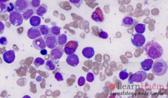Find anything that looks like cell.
I'll use <instances>...</instances> for the list:
<instances>
[{"mask_svg": "<svg viewBox=\"0 0 168 98\" xmlns=\"http://www.w3.org/2000/svg\"><path fill=\"white\" fill-rule=\"evenodd\" d=\"M66 62L70 65L73 67H75L80 63L78 56L75 54L69 55L66 60Z\"/></svg>", "mask_w": 168, "mask_h": 98, "instance_id": "14", "label": "cell"}, {"mask_svg": "<svg viewBox=\"0 0 168 98\" xmlns=\"http://www.w3.org/2000/svg\"><path fill=\"white\" fill-rule=\"evenodd\" d=\"M153 63V61L152 59H148L141 62V65L143 70L147 71L150 70L151 68Z\"/></svg>", "mask_w": 168, "mask_h": 98, "instance_id": "18", "label": "cell"}, {"mask_svg": "<svg viewBox=\"0 0 168 98\" xmlns=\"http://www.w3.org/2000/svg\"><path fill=\"white\" fill-rule=\"evenodd\" d=\"M8 42L7 38L5 36H2L0 37V44L2 45L5 46Z\"/></svg>", "mask_w": 168, "mask_h": 98, "instance_id": "34", "label": "cell"}, {"mask_svg": "<svg viewBox=\"0 0 168 98\" xmlns=\"http://www.w3.org/2000/svg\"><path fill=\"white\" fill-rule=\"evenodd\" d=\"M44 38L46 46L50 49H53L58 45V41L56 36L51 33L48 34L44 36Z\"/></svg>", "mask_w": 168, "mask_h": 98, "instance_id": "8", "label": "cell"}, {"mask_svg": "<svg viewBox=\"0 0 168 98\" xmlns=\"http://www.w3.org/2000/svg\"><path fill=\"white\" fill-rule=\"evenodd\" d=\"M69 1L78 9L83 2V0H69Z\"/></svg>", "mask_w": 168, "mask_h": 98, "instance_id": "29", "label": "cell"}, {"mask_svg": "<svg viewBox=\"0 0 168 98\" xmlns=\"http://www.w3.org/2000/svg\"><path fill=\"white\" fill-rule=\"evenodd\" d=\"M47 5L43 3L40 5L36 9V14L42 17L47 13Z\"/></svg>", "mask_w": 168, "mask_h": 98, "instance_id": "20", "label": "cell"}, {"mask_svg": "<svg viewBox=\"0 0 168 98\" xmlns=\"http://www.w3.org/2000/svg\"><path fill=\"white\" fill-rule=\"evenodd\" d=\"M7 12L10 13V12L13 11L14 9V5L13 3L12 2L7 3Z\"/></svg>", "mask_w": 168, "mask_h": 98, "instance_id": "32", "label": "cell"}, {"mask_svg": "<svg viewBox=\"0 0 168 98\" xmlns=\"http://www.w3.org/2000/svg\"><path fill=\"white\" fill-rule=\"evenodd\" d=\"M3 58L4 60L7 64L13 63L15 58V51L13 50H6L3 55Z\"/></svg>", "mask_w": 168, "mask_h": 98, "instance_id": "12", "label": "cell"}, {"mask_svg": "<svg viewBox=\"0 0 168 98\" xmlns=\"http://www.w3.org/2000/svg\"><path fill=\"white\" fill-rule=\"evenodd\" d=\"M57 38L58 46L61 48L63 47L67 43V35L64 34H60Z\"/></svg>", "mask_w": 168, "mask_h": 98, "instance_id": "19", "label": "cell"}, {"mask_svg": "<svg viewBox=\"0 0 168 98\" xmlns=\"http://www.w3.org/2000/svg\"><path fill=\"white\" fill-rule=\"evenodd\" d=\"M7 3H0V15L5 14L7 12Z\"/></svg>", "mask_w": 168, "mask_h": 98, "instance_id": "27", "label": "cell"}, {"mask_svg": "<svg viewBox=\"0 0 168 98\" xmlns=\"http://www.w3.org/2000/svg\"><path fill=\"white\" fill-rule=\"evenodd\" d=\"M78 42L76 41H70L65 45L64 51L65 53L69 55L74 53L78 47Z\"/></svg>", "mask_w": 168, "mask_h": 98, "instance_id": "9", "label": "cell"}, {"mask_svg": "<svg viewBox=\"0 0 168 98\" xmlns=\"http://www.w3.org/2000/svg\"><path fill=\"white\" fill-rule=\"evenodd\" d=\"M61 28L58 26H54L50 28V33L56 36H58L60 34Z\"/></svg>", "mask_w": 168, "mask_h": 98, "instance_id": "25", "label": "cell"}, {"mask_svg": "<svg viewBox=\"0 0 168 98\" xmlns=\"http://www.w3.org/2000/svg\"><path fill=\"white\" fill-rule=\"evenodd\" d=\"M9 1L10 0H0V3H5Z\"/></svg>", "mask_w": 168, "mask_h": 98, "instance_id": "39", "label": "cell"}, {"mask_svg": "<svg viewBox=\"0 0 168 98\" xmlns=\"http://www.w3.org/2000/svg\"><path fill=\"white\" fill-rule=\"evenodd\" d=\"M33 45L34 48L38 50H42L46 47L44 38L41 36L34 39L33 42Z\"/></svg>", "mask_w": 168, "mask_h": 98, "instance_id": "10", "label": "cell"}, {"mask_svg": "<svg viewBox=\"0 0 168 98\" xmlns=\"http://www.w3.org/2000/svg\"><path fill=\"white\" fill-rule=\"evenodd\" d=\"M40 53L43 56L46 55L47 54V51L45 49H43L41 50Z\"/></svg>", "mask_w": 168, "mask_h": 98, "instance_id": "38", "label": "cell"}, {"mask_svg": "<svg viewBox=\"0 0 168 98\" xmlns=\"http://www.w3.org/2000/svg\"><path fill=\"white\" fill-rule=\"evenodd\" d=\"M91 17L94 21L97 22H103L104 20L103 12L99 7L97 8L93 12Z\"/></svg>", "mask_w": 168, "mask_h": 98, "instance_id": "11", "label": "cell"}, {"mask_svg": "<svg viewBox=\"0 0 168 98\" xmlns=\"http://www.w3.org/2000/svg\"><path fill=\"white\" fill-rule=\"evenodd\" d=\"M99 35L101 38L103 39H107L108 37V35L107 33L104 31L101 32Z\"/></svg>", "mask_w": 168, "mask_h": 98, "instance_id": "36", "label": "cell"}, {"mask_svg": "<svg viewBox=\"0 0 168 98\" xmlns=\"http://www.w3.org/2000/svg\"><path fill=\"white\" fill-rule=\"evenodd\" d=\"M40 31L42 35H46L50 34V28L46 25H42L39 27Z\"/></svg>", "mask_w": 168, "mask_h": 98, "instance_id": "23", "label": "cell"}, {"mask_svg": "<svg viewBox=\"0 0 168 98\" xmlns=\"http://www.w3.org/2000/svg\"><path fill=\"white\" fill-rule=\"evenodd\" d=\"M131 42L135 46L141 47L146 42L145 37L141 34H132L131 38Z\"/></svg>", "mask_w": 168, "mask_h": 98, "instance_id": "7", "label": "cell"}, {"mask_svg": "<svg viewBox=\"0 0 168 98\" xmlns=\"http://www.w3.org/2000/svg\"><path fill=\"white\" fill-rule=\"evenodd\" d=\"M9 19L11 23L16 27L22 25L23 22V18L22 14L15 11L11 12Z\"/></svg>", "mask_w": 168, "mask_h": 98, "instance_id": "4", "label": "cell"}, {"mask_svg": "<svg viewBox=\"0 0 168 98\" xmlns=\"http://www.w3.org/2000/svg\"><path fill=\"white\" fill-rule=\"evenodd\" d=\"M85 79L84 77L83 76L80 77L78 80L77 83L79 86H83L85 83Z\"/></svg>", "mask_w": 168, "mask_h": 98, "instance_id": "33", "label": "cell"}, {"mask_svg": "<svg viewBox=\"0 0 168 98\" xmlns=\"http://www.w3.org/2000/svg\"><path fill=\"white\" fill-rule=\"evenodd\" d=\"M82 53L85 58L88 59L91 58L95 55L94 49L91 47H87L84 48Z\"/></svg>", "mask_w": 168, "mask_h": 98, "instance_id": "17", "label": "cell"}, {"mask_svg": "<svg viewBox=\"0 0 168 98\" xmlns=\"http://www.w3.org/2000/svg\"><path fill=\"white\" fill-rule=\"evenodd\" d=\"M56 63L52 60H49L46 63V67L49 71H54L56 68Z\"/></svg>", "mask_w": 168, "mask_h": 98, "instance_id": "24", "label": "cell"}, {"mask_svg": "<svg viewBox=\"0 0 168 98\" xmlns=\"http://www.w3.org/2000/svg\"><path fill=\"white\" fill-rule=\"evenodd\" d=\"M136 22V20L132 16H126L123 18L121 26H123L125 27H132Z\"/></svg>", "mask_w": 168, "mask_h": 98, "instance_id": "15", "label": "cell"}, {"mask_svg": "<svg viewBox=\"0 0 168 98\" xmlns=\"http://www.w3.org/2000/svg\"><path fill=\"white\" fill-rule=\"evenodd\" d=\"M64 52V50L62 48L59 46L56 47L53 49L50 52V59L56 64L58 63L59 60L62 57Z\"/></svg>", "mask_w": 168, "mask_h": 98, "instance_id": "6", "label": "cell"}, {"mask_svg": "<svg viewBox=\"0 0 168 98\" xmlns=\"http://www.w3.org/2000/svg\"><path fill=\"white\" fill-rule=\"evenodd\" d=\"M87 80L89 82H92L94 80V76L93 73L91 72L88 73L87 76Z\"/></svg>", "mask_w": 168, "mask_h": 98, "instance_id": "31", "label": "cell"}, {"mask_svg": "<svg viewBox=\"0 0 168 98\" xmlns=\"http://www.w3.org/2000/svg\"><path fill=\"white\" fill-rule=\"evenodd\" d=\"M45 63L44 60L41 58H37L34 61V64L36 67H38L43 65Z\"/></svg>", "mask_w": 168, "mask_h": 98, "instance_id": "26", "label": "cell"}, {"mask_svg": "<svg viewBox=\"0 0 168 98\" xmlns=\"http://www.w3.org/2000/svg\"><path fill=\"white\" fill-rule=\"evenodd\" d=\"M126 71L127 69H125L120 72L119 74L120 79L122 80H124L128 78L129 74Z\"/></svg>", "mask_w": 168, "mask_h": 98, "instance_id": "28", "label": "cell"}, {"mask_svg": "<svg viewBox=\"0 0 168 98\" xmlns=\"http://www.w3.org/2000/svg\"><path fill=\"white\" fill-rule=\"evenodd\" d=\"M151 68L152 71L154 75L162 76L166 74L168 66L165 61L163 59H161L155 61Z\"/></svg>", "mask_w": 168, "mask_h": 98, "instance_id": "2", "label": "cell"}, {"mask_svg": "<svg viewBox=\"0 0 168 98\" xmlns=\"http://www.w3.org/2000/svg\"><path fill=\"white\" fill-rule=\"evenodd\" d=\"M40 0H32L30 3V6L36 9L40 5Z\"/></svg>", "mask_w": 168, "mask_h": 98, "instance_id": "30", "label": "cell"}, {"mask_svg": "<svg viewBox=\"0 0 168 98\" xmlns=\"http://www.w3.org/2000/svg\"><path fill=\"white\" fill-rule=\"evenodd\" d=\"M56 79L58 81H63V76L60 72H57L55 75Z\"/></svg>", "mask_w": 168, "mask_h": 98, "instance_id": "35", "label": "cell"}, {"mask_svg": "<svg viewBox=\"0 0 168 98\" xmlns=\"http://www.w3.org/2000/svg\"><path fill=\"white\" fill-rule=\"evenodd\" d=\"M41 22V19L38 16H33L30 19V23L33 27H38Z\"/></svg>", "mask_w": 168, "mask_h": 98, "instance_id": "21", "label": "cell"}, {"mask_svg": "<svg viewBox=\"0 0 168 98\" xmlns=\"http://www.w3.org/2000/svg\"><path fill=\"white\" fill-rule=\"evenodd\" d=\"M36 9L30 6L29 9L22 14L23 19L27 21L32 16L36 13Z\"/></svg>", "mask_w": 168, "mask_h": 98, "instance_id": "16", "label": "cell"}, {"mask_svg": "<svg viewBox=\"0 0 168 98\" xmlns=\"http://www.w3.org/2000/svg\"><path fill=\"white\" fill-rule=\"evenodd\" d=\"M147 73L143 71H139L134 73L129 78L128 80L129 84L133 82L142 83L147 78Z\"/></svg>", "mask_w": 168, "mask_h": 98, "instance_id": "3", "label": "cell"}, {"mask_svg": "<svg viewBox=\"0 0 168 98\" xmlns=\"http://www.w3.org/2000/svg\"><path fill=\"white\" fill-rule=\"evenodd\" d=\"M5 29V24L1 21H0V34L3 33Z\"/></svg>", "mask_w": 168, "mask_h": 98, "instance_id": "37", "label": "cell"}, {"mask_svg": "<svg viewBox=\"0 0 168 98\" xmlns=\"http://www.w3.org/2000/svg\"><path fill=\"white\" fill-rule=\"evenodd\" d=\"M144 49L147 56L153 60L159 59L163 53V48L161 45L153 41L147 42Z\"/></svg>", "mask_w": 168, "mask_h": 98, "instance_id": "1", "label": "cell"}, {"mask_svg": "<svg viewBox=\"0 0 168 98\" xmlns=\"http://www.w3.org/2000/svg\"><path fill=\"white\" fill-rule=\"evenodd\" d=\"M146 25L142 24H138L135 26L134 29L138 34H143L146 31Z\"/></svg>", "mask_w": 168, "mask_h": 98, "instance_id": "22", "label": "cell"}, {"mask_svg": "<svg viewBox=\"0 0 168 98\" xmlns=\"http://www.w3.org/2000/svg\"><path fill=\"white\" fill-rule=\"evenodd\" d=\"M30 6V2L28 0H16L14 4L15 11L23 13Z\"/></svg>", "mask_w": 168, "mask_h": 98, "instance_id": "5", "label": "cell"}, {"mask_svg": "<svg viewBox=\"0 0 168 98\" xmlns=\"http://www.w3.org/2000/svg\"><path fill=\"white\" fill-rule=\"evenodd\" d=\"M27 35L28 37L31 39H34L42 35L39 27H34L28 30Z\"/></svg>", "mask_w": 168, "mask_h": 98, "instance_id": "13", "label": "cell"}]
</instances>
